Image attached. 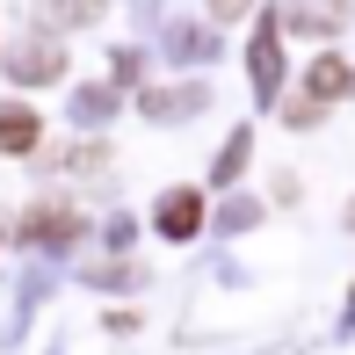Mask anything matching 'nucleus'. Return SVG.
Returning <instances> with one entry per match:
<instances>
[{"label":"nucleus","mask_w":355,"mask_h":355,"mask_svg":"<svg viewBox=\"0 0 355 355\" xmlns=\"http://www.w3.org/2000/svg\"><path fill=\"white\" fill-rule=\"evenodd\" d=\"M290 22L297 29H334L341 22V0H290Z\"/></svg>","instance_id":"nucleus-5"},{"label":"nucleus","mask_w":355,"mask_h":355,"mask_svg":"<svg viewBox=\"0 0 355 355\" xmlns=\"http://www.w3.org/2000/svg\"><path fill=\"white\" fill-rule=\"evenodd\" d=\"M239 159H247V131H239V138L218 153V182H232V174H239Z\"/></svg>","instance_id":"nucleus-6"},{"label":"nucleus","mask_w":355,"mask_h":355,"mask_svg":"<svg viewBox=\"0 0 355 355\" xmlns=\"http://www.w3.org/2000/svg\"><path fill=\"white\" fill-rule=\"evenodd\" d=\"M22 239H44V247H58V239H80V218L58 211V203H37V211L22 218Z\"/></svg>","instance_id":"nucleus-3"},{"label":"nucleus","mask_w":355,"mask_h":355,"mask_svg":"<svg viewBox=\"0 0 355 355\" xmlns=\"http://www.w3.org/2000/svg\"><path fill=\"white\" fill-rule=\"evenodd\" d=\"M44 138V123H37V109H0V153H29V145Z\"/></svg>","instance_id":"nucleus-4"},{"label":"nucleus","mask_w":355,"mask_h":355,"mask_svg":"<svg viewBox=\"0 0 355 355\" xmlns=\"http://www.w3.org/2000/svg\"><path fill=\"white\" fill-rule=\"evenodd\" d=\"M254 8V0H211V15H218V22H232V15H247Z\"/></svg>","instance_id":"nucleus-7"},{"label":"nucleus","mask_w":355,"mask_h":355,"mask_svg":"<svg viewBox=\"0 0 355 355\" xmlns=\"http://www.w3.org/2000/svg\"><path fill=\"white\" fill-rule=\"evenodd\" d=\"M153 225H159L167 239H196V232H203V196H196V189H167L159 211H153Z\"/></svg>","instance_id":"nucleus-1"},{"label":"nucleus","mask_w":355,"mask_h":355,"mask_svg":"<svg viewBox=\"0 0 355 355\" xmlns=\"http://www.w3.org/2000/svg\"><path fill=\"white\" fill-rule=\"evenodd\" d=\"M341 94H355V66L348 58H312V73H304V102H341Z\"/></svg>","instance_id":"nucleus-2"}]
</instances>
